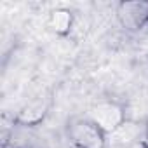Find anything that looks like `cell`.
<instances>
[{"instance_id":"2","label":"cell","mask_w":148,"mask_h":148,"mask_svg":"<svg viewBox=\"0 0 148 148\" xmlns=\"http://www.w3.org/2000/svg\"><path fill=\"white\" fill-rule=\"evenodd\" d=\"M89 119L105 132V134H113L117 129H120L125 122L124 108L119 103L113 101H101L98 103L92 110Z\"/></svg>"},{"instance_id":"3","label":"cell","mask_w":148,"mask_h":148,"mask_svg":"<svg viewBox=\"0 0 148 148\" xmlns=\"http://www.w3.org/2000/svg\"><path fill=\"white\" fill-rule=\"evenodd\" d=\"M47 108H49V105H47L44 99H35V101L28 103V105L19 112L18 120H19L21 124H25V125H33V124L40 122V120L45 117Z\"/></svg>"},{"instance_id":"4","label":"cell","mask_w":148,"mask_h":148,"mask_svg":"<svg viewBox=\"0 0 148 148\" xmlns=\"http://www.w3.org/2000/svg\"><path fill=\"white\" fill-rule=\"evenodd\" d=\"M71 25H73V18L68 11L64 9H58L51 14V28L59 33V35H66L70 33L71 30Z\"/></svg>"},{"instance_id":"5","label":"cell","mask_w":148,"mask_h":148,"mask_svg":"<svg viewBox=\"0 0 148 148\" xmlns=\"http://www.w3.org/2000/svg\"><path fill=\"white\" fill-rule=\"evenodd\" d=\"M146 139H148V127H146Z\"/></svg>"},{"instance_id":"1","label":"cell","mask_w":148,"mask_h":148,"mask_svg":"<svg viewBox=\"0 0 148 148\" xmlns=\"http://www.w3.org/2000/svg\"><path fill=\"white\" fill-rule=\"evenodd\" d=\"M68 136L77 148H105V132L91 120L79 119L68 127Z\"/></svg>"}]
</instances>
